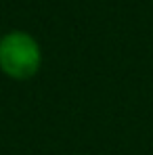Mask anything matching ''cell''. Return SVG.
Instances as JSON below:
<instances>
[{
  "label": "cell",
  "instance_id": "6da1fadb",
  "mask_svg": "<svg viewBox=\"0 0 153 155\" xmlns=\"http://www.w3.org/2000/svg\"><path fill=\"white\" fill-rule=\"evenodd\" d=\"M42 65V51L34 36L13 29L0 38V69L13 80H29Z\"/></svg>",
  "mask_w": 153,
  "mask_h": 155
},
{
  "label": "cell",
  "instance_id": "7a4b0ae2",
  "mask_svg": "<svg viewBox=\"0 0 153 155\" xmlns=\"http://www.w3.org/2000/svg\"><path fill=\"white\" fill-rule=\"evenodd\" d=\"M151 2H153V0H151Z\"/></svg>",
  "mask_w": 153,
  "mask_h": 155
}]
</instances>
